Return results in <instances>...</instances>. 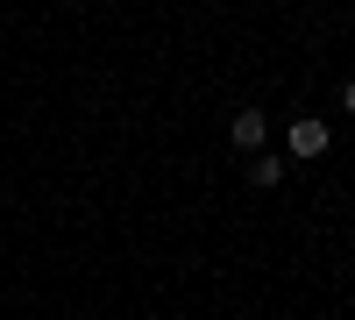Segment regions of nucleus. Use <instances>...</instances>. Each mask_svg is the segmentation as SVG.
<instances>
[{
  "instance_id": "4",
  "label": "nucleus",
  "mask_w": 355,
  "mask_h": 320,
  "mask_svg": "<svg viewBox=\"0 0 355 320\" xmlns=\"http://www.w3.org/2000/svg\"><path fill=\"white\" fill-rule=\"evenodd\" d=\"M341 114H355V78H348V85H341Z\"/></svg>"
},
{
  "instance_id": "1",
  "label": "nucleus",
  "mask_w": 355,
  "mask_h": 320,
  "mask_svg": "<svg viewBox=\"0 0 355 320\" xmlns=\"http://www.w3.org/2000/svg\"><path fill=\"white\" fill-rule=\"evenodd\" d=\"M284 150L299 164H320V157H327V121H320V114H299V121L284 128Z\"/></svg>"
},
{
  "instance_id": "2",
  "label": "nucleus",
  "mask_w": 355,
  "mask_h": 320,
  "mask_svg": "<svg viewBox=\"0 0 355 320\" xmlns=\"http://www.w3.org/2000/svg\"><path fill=\"white\" fill-rule=\"evenodd\" d=\"M227 142H234L242 157H256L263 142H270V114H263V107H242V114L227 121Z\"/></svg>"
},
{
  "instance_id": "3",
  "label": "nucleus",
  "mask_w": 355,
  "mask_h": 320,
  "mask_svg": "<svg viewBox=\"0 0 355 320\" xmlns=\"http://www.w3.org/2000/svg\"><path fill=\"white\" fill-rule=\"evenodd\" d=\"M284 171H291L284 157H270V150H256V157H249V185H263V192H277V185H284Z\"/></svg>"
}]
</instances>
